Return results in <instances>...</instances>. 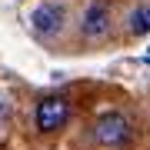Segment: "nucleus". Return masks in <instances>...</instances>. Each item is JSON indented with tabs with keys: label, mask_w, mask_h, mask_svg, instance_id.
<instances>
[{
	"label": "nucleus",
	"mask_w": 150,
	"mask_h": 150,
	"mask_svg": "<svg viewBox=\"0 0 150 150\" xmlns=\"http://www.w3.org/2000/svg\"><path fill=\"white\" fill-rule=\"evenodd\" d=\"M130 137H134V127H130V120L123 117V113H117V110L97 117V123H93V140L100 147H123Z\"/></svg>",
	"instance_id": "f257e3e1"
},
{
	"label": "nucleus",
	"mask_w": 150,
	"mask_h": 150,
	"mask_svg": "<svg viewBox=\"0 0 150 150\" xmlns=\"http://www.w3.org/2000/svg\"><path fill=\"white\" fill-rule=\"evenodd\" d=\"M70 120V100L67 97H43L33 110V123L40 134H57L60 127Z\"/></svg>",
	"instance_id": "f03ea898"
},
{
	"label": "nucleus",
	"mask_w": 150,
	"mask_h": 150,
	"mask_svg": "<svg viewBox=\"0 0 150 150\" xmlns=\"http://www.w3.org/2000/svg\"><path fill=\"white\" fill-rule=\"evenodd\" d=\"M64 20H67L64 4H54V0L33 7V13H30V27H33L37 37H57V33L64 30Z\"/></svg>",
	"instance_id": "7ed1b4c3"
},
{
	"label": "nucleus",
	"mask_w": 150,
	"mask_h": 150,
	"mask_svg": "<svg viewBox=\"0 0 150 150\" xmlns=\"http://www.w3.org/2000/svg\"><path fill=\"white\" fill-rule=\"evenodd\" d=\"M80 30H83V37H90V40H100L103 33L110 30V7H107V4H90V7L83 10Z\"/></svg>",
	"instance_id": "20e7f679"
},
{
	"label": "nucleus",
	"mask_w": 150,
	"mask_h": 150,
	"mask_svg": "<svg viewBox=\"0 0 150 150\" xmlns=\"http://www.w3.org/2000/svg\"><path fill=\"white\" fill-rule=\"evenodd\" d=\"M127 30L130 33H150V4H144V7H137V10H130V17H127Z\"/></svg>",
	"instance_id": "39448f33"
},
{
	"label": "nucleus",
	"mask_w": 150,
	"mask_h": 150,
	"mask_svg": "<svg viewBox=\"0 0 150 150\" xmlns=\"http://www.w3.org/2000/svg\"><path fill=\"white\" fill-rule=\"evenodd\" d=\"M7 117H10V107H7V100H0V140H4V130H7Z\"/></svg>",
	"instance_id": "423d86ee"
},
{
	"label": "nucleus",
	"mask_w": 150,
	"mask_h": 150,
	"mask_svg": "<svg viewBox=\"0 0 150 150\" xmlns=\"http://www.w3.org/2000/svg\"><path fill=\"white\" fill-rule=\"evenodd\" d=\"M147 60H150V50H147Z\"/></svg>",
	"instance_id": "0eeeda50"
}]
</instances>
